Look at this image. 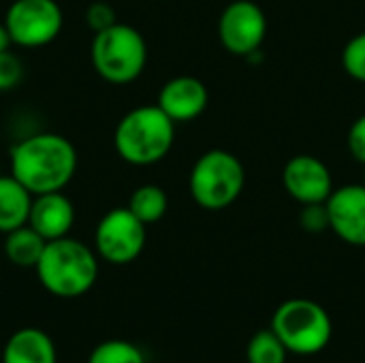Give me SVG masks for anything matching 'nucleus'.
Instances as JSON below:
<instances>
[{
    "label": "nucleus",
    "mask_w": 365,
    "mask_h": 363,
    "mask_svg": "<svg viewBox=\"0 0 365 363\" xmlns=\"http://www.w3.org/2000/svg\"><path fill=\"white\" fill-rule=\"evenodd\" d=\"M77 171L75 145L58 133H36L11 148V175L32 197L64 190Z\"/></svg>",
    "instance_id": "1"
},
{
    "label": "nucleus",
    "mask_w": 365,
    "mask_h": 363,
    "mask_svg": "<svg viewBox=\"0 0 365 363\" xmlns=\"http://www.w3.org/2000/svg\"><path fill=\"white\" fill-rule=\"evenodd\" d=\"M41 287L62 300L86 295L98 280V255L75 237L47 242L41 261L36 263Z\"/></svg>",
    "instance_id": "2"
},
{
    "label": "nucleus",
    "mask_w": 365,
    "mask_h": 363,
    "mask_svg": "<svg viewBox=\"0 0 365 363\" xmlns=\"http://www.w3.org/2000/svg\"><path fill=\"white\" fill-rule=\"evenodd\" d=\"M175 122L158 105L130 109L115 126L113 145L118 156L135 167L160 163L173 148Z\"/></svg>",
    "instance_id": "3"
},
{
    "label": "nucleus",
    "mask_w": 365,
    "mask_h": 363,
    "mask_svg": "<svg viewBox=\"0 0 365 363\" xmlns=\"http://www.w3.org/2000/svg\"><path fill=\"white\" fill-rule=\"evenodd\" d=\"M246 186V169L242 160L229 150L203 152L188 175V190L195 203L207 212L231 208Z\"/></svg>",
    "instance_id": "4"
},
{
    "label": "nucleus",
    "mask_w": 365,
    "mask_h": 363,
    "mask_svg": "<svg viewBox=\"0 0 365 363\" xmlns=\"http://www.w3.org/2000/svg\"><path fill=\"white\" fill-rule=\"evenodd\" d=\"M90 60L101 79L124 86L141 77L145 71L148 43L137 28L118 21L111 28L94 34Z\"/></svg>",
    "instance_id": "5"
},
{
    "label": "nucleus",
    "mask_w": 365,
    "mask_h": 363,
    "mask_svg": "<svg viewBox=\"0 0 365 363\" xmlns=\"http://www.w3.org/2000/svg\"><path fill=\"white\" fill-rule=\"evenodd\" d=\"M272 329L282 340L289 353L317 355L321 353L334 334L327 310L312 300H289L272 319Z\"/></svg>",
    "instance_id": "6"
},
{
    "label": "nucleus",
    "mask_w": 365,
    "mask_h": 363,
    "mask_svg": "<svg viewBox=\"0 0 365 363\" xmlns=\"http://www.w3.org/2000/svg\"><path fill=\"white\" fill-rule=\"evenodd\" d=\"M4 26L15 45L34 49L58 39L64 15L56 0H13L6 9Z\"/></svg>",
    "instance_id": "7"
},
{
    "label": "nucleus",
    "mask_w": 365,
    "mask_h": 363,
    "mask_svg": "<svg viewBox=\"0 0 365 363\" xmlns=\"http://www.w3.org/2000/svg\"><path fill=\"white\" fill-rule=\"evenodd\" d=\"M145 227L128 208L109 210L96 225L94 250L111 265H128L145 248Z\"/></svg>",
    "instance_id": "8"
},
{
    "label": "nucleus",
    "mask_w": 365,
    "mask_h": 363,
    "mask_svg": "<svg viewBox=\"0 0 365 363\" xmlns=\"http://www.w3.org/2000/svg\"><path fill=\"white\" fill-rule=\"evenodd\" d=\"M267 36V15L252 0L229 2L218 17V39L233 56L259 53Z\"/></svg>",
    "instance_id": "9"
},
{
    "label": "nucleus",
    "mask_w": 365,
    "mask_h": 363,
    "mask_svg": "<svg viewBox=\"0 0 365 363\" xmlns=\"http://www.w3.org/2000/svg\"><path fill=\"white\" fill-rule=\"evenodd\" d=\"M282 184L289 197L302 205L325 203L334 193V178L329 167L312 154L293 156L284 165Z\"/></svg>",
    "instance_id": "10"
},
{
    "label": "nucleus",
    "mask_w": 365,
    "mask_h": 363,
    "mask_svg": "<svg viewBox=\"0 0 365 363\" xmlns=\"http://www.w3.org/2000/svg\"><path fill=\"white\" fill-rule=\"evenodd\" d=\"M329 229L351 246H365V186L344 184L325 201Z\"/></svg>",
    "instance_id": "11"
},
{
    "label": "nucleus",
    "mask_w": 365,
    "mask_h": 363,
    "mask_svg": "<svg viewBox=\"0 0 365 363\" xmlns=\"http://www.w3.org/2000/svg\"><path fill=\"white\" fill-rule=\"evenodd\" d=\"M210 103V92L205 83L192 75H178L169 79L160 92L156 105L175 122H190L197 120Z\"/></svg>",
    "instance_id": "12"
},
{
    "label": "nucleus",
    "mask_w": 365,
    "mask_h": 363,
    "mask_svg": "<svg viewBox=\"0 0 365 363\" xmlns=\"http://www.w3.org/2000/svg\"><path fill=\"white\" fill-rule=\"evenodd\" d=\"M28 225L47 242L66 237L75 225L73 201L62 190L36 195L32 199Z\"/></svg>",
    "instance_id": "13"
},
{
    "label": "nucleus",
    "mask_w": 365,
    "mask_h": 363,
    "mask_svg": "<svg viewBox=\"0 0 365 363\" xmlns=\"http://www.w3.org/2000/svg\"><path fill=\"white\" fill-rule=\"evenodd\" d=\"M2 363H58L56 344L43 329H17L2 349Z\"/></svg>",
    "instance_id": "14"
},
{
    "label": "nucleus",
    "mask_w": 365,
    "mask_h": 363,
    "mask_svg": "<svg viewBox=\"0 0 365 363\" xmlns=\"http://www.w3.org/2000/svg\"><path fill=\"white\" fill-rule=\"evenodd\" d=\"M32 199V193L13 175H0V233L28 225Z\"/></svg>",
    "instance_id": "15"
},
{
    "label": "nucleus",
    "mask_w": 365,
    "mask_h": 363,
    "mask_svg": "<svg viewBox=\"0 0 365 363\" xmlns=\"http://www.w3.org/2000/svg\"><path fill=\"white\" fill-rule=\"evenodd\" d=\"M45 246H47V240L41 237L30 225H24L15 231L6 233L4 255L17 267H36V263L43 257Z\"/></svg>",
    "instance_id": "16"
},
{
    "label": "nucleus",
    "mask_w": 365,
    "mask_h": 363,
    "mask_svg": "<svg viewBox=\"0 0 365 363\" xmlns=\"http://www.w3.org/2000/svg\"><path fill=\"white\" fill-rule=\"evenodd\" d=\"M143 225H154L158 223L167 210H169V197L167 193L156 186V184H143L133 190L128 205H126Z\"/></svg>",
    "instance_id": "17"
},
{
    "label": "nucleus",
    "mask_w": 365,
    "mask_h": 363,
    "mask_svg": "<svg viewBox=\"0 0 365 363\" xmlns=\"http://www.w3.org/2000/svg\"><path fill=\"white\" fill-rule=\"evenodd\" d=\"M287 355H289L287 347L282 344V340L276 336L272 327L257 332L246 349L248 363H287Z\"/></svg>",
    "instance_id": "18"
},
{
    "label": "nucleus",
    "mask_w": 365,
    "mask_h": 363,
    "mask_svg": "<svg viewBox=\"0 0 365 363\" xmlns=\"http://www.w3.org/2000/svg\"><path fill=\"white\" fill-rule=\"evenodd\" d=\"M88 363H145V357L133 342L105 340L92 349Z\"/></svg>",
    "instance_id": "19"
},
{
    "label": "nucleus",
    "mask_w": 365,
    "mask_h": 363,
    "mask_svg": "<svg viewBox=\"0 0 365 363\" xmlns=\"http://www.w3.org/2000/svg\"><path fill=\"white\" fill-rule=\"evenodd\" d=\"M342 68L355 81L365 83V32L355 34L342 49Z\"/></svg>",
    "instance_id": "20"
},
{
    "label": "nucleus",
    "mask_w": 365,
    "mask_h": 363,
    "mask_svg": "<svg viewBox=\"0 0 365 363\" xmlns=\"http://www.w3.org/2000/svg\"><path fill=\"white\" fill-rule=\"evenodd\" d=\"M86 24L88 28L96 34L103 32L107 28H111L113 24H118V13L115 9L105 2V0H94L88 9H86Z\"/></svg>",
    "instance_id": "21"
},
{
    "label": "nucleus",
    "mask_w": 365,
    "mask_h": 363,
    "mask_svg": "<svg viewBox=\"0 0 365 363\" xmlns=\"http://www.w3.org/2000/svg\"><path fill=\"white\" fill-rule=\"evenodd\" d=\"M24 77V66H21V60L11 53L9 49L6 51H0V92H9L13 90Z\"/></svg>",
    "instance_id": "22"
},
{
    "label": "nucleus",
    "mask_w": 365,
    "mask_h": 363,
    "mask_svg": "<svg viewBox=\"0 0 365 363\" xmlns=\"http://www.w3.org/2000/svg\"><path fill=\"white\" fill-rule=\"evenodd\" d=\"M299 223L306 231L310 233H321L325 229H329V214H327V205L325 203H312V205H304L302 214H299Z\"/></svg>",
    "instance_id": "23"
},
{
    "label": "nucleus",
    "mask_w": 365,
    "mask_h": 363,
    "mask_svg": "<svg viewBox=\"0 0 365 363\" xmlns=\"http://www.w3.org/2000/svg\"><path fill=\"white\" fill-rule=\"evenodd\" d=\"M346 145L353 158L365 165V113L351 124L349 135H346Z\"/></svg>",
    "instance_id": "24"
},
{
    "label": "nucleus",
    "mask_w": 365,
    "mask_h": 363,
    "mask_svg": "<svg viewBox=\"0 0 365 363\" xmlns=\"http://www.w3.org/2000/svg\"><path fill=\"white\" fill-rule=\"evenodd\" d=\"M11 34H9V30H6V26H4V21L0 24V51H6L9 47H11Z\"/></svg>",
    "instance_id": "25"
},
{
    "label": "nucleus",
    "mask_w": 365,
    "mask_h": 363,
    "mask_svg": "<svg viewBox=\"0 0 365 363\" xmlns=\"http://www.w3.org/2000/svg\"><path fill=\"white\" fill-rule=\"evenodd\" d=\"M364 186H365V173H364Z\"/></svg>",
    "instance_id": "26"
}]
</instances>
